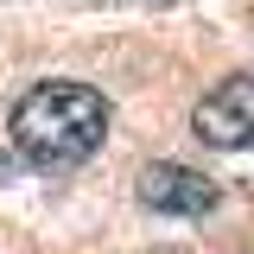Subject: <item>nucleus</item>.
<instances>
[{
  "label": "nucleus",
  "mask_w": 254,
  "mask_h": 254,
  "mask_svg": "<svg viewBox=\"0 0 254 254\" xmlns=\"http://www.w3.org/2000/svg\"><path fill=\"white\" fill-rule=\"evenodd\" d=\"M13 153L38 172H70L108 140V95L89 83H32L13 102Z\"/></svg>",
  "instance_id": "1"
},
{
  "label": "nucleus",
  "mask_w": 254,
  "mask_h": 254,
  "mask_svg": "<svg viewBox=\"0 0 254 254\" xmlns=\"http://www.w3.org/2000/svg\"><path fill=\"white\" fill-rule=\"evenodd\" d=\"M190 127H197L203 146H254V70L222 76L216 89L197 102Z\"/></svg>",
  "instance_id": "2"
},
{
  "label": "nucleus",
  "mask_w": 254,
  "mask_h": 254,
  "mask_svg": "<svg viewBox=\"0 0 254 254\" xmlns=\"http://www.w3.org/2000/svg\"><path fill=\"white\" fill-rule=\"evenodd\" d=\"M140 203L159 216H210L222 203V185L190 172V165H146L140 172Z\"/></svg>",
  "instance_id": "3"
},
{
  "label": "nucleus",
  "mask_w": 254,
  "mask_h": 254,
  "mask_svg": "<svg viewBox=\"0 0 254 254\" xmlns=\"http://www.w3.org/2000/svg\"><path fill=\"white\" fill-rule=\"evenodd\" d=\"M0 178H13V159H6V153H0Z\"/></svg>",
  "instance_id": "4"
}]
</instances>
